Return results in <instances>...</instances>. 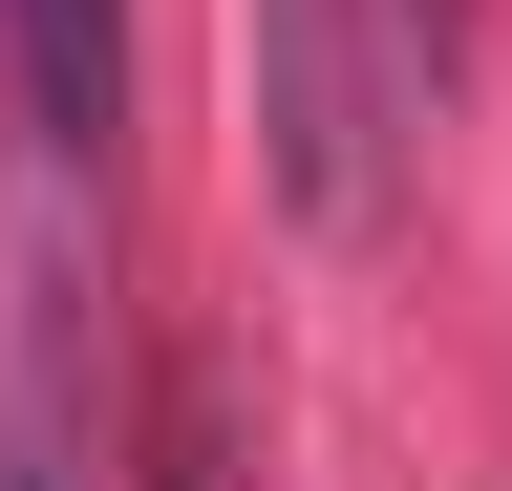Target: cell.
I'll use <instances>...</instances> for the list:
<instances>
[{"instance_id": "cell-3", "label": "cell", "mask_w": 512, "mask_h": 491, "mask_svg": "<svg viewBox=\"0 0 512 491\" xmlns=\"http://www.w3.org/2000/svg\"><path fill=\"white\" fill-rule=\"evenodd\" d=\"M0 86H22L43 171H107L128 150V0H0Z\"/></svg>"}, {"instance_id": "cell-1", "label": "cell", "mask_w": 512, "mask_h": 491, "mask_svg": "<svg viewBox=\"0 0 512 491\" xmlns=\"http://www.w3.org/2000/svg\"><path fill=\"white\" fill-rule=\"evenodd\" d=\"M427 86H448L427 0H256V171H278V214L363 257L427 171Z\"/></svg>"}, {"instance_id": "cell-4", "label": "cell", "mask_w": 512, "mask_h": 491, "mask_svg": "<svg viewBox=\"0 0 512 491\" xmlns=\"http://www.w3.org/2000/svg\"><path fill=\"white\" fill-rule=\"evenodd\" d=\"M128 491H256V470H235V385H214V363H171V385H150V427H128Z\"/></svg>"}, {"instance_id": "cell-2", "label": "cell", "mask_w": 512, "mask_h": 491, "mask_svg": "<svg viewBox=\"0 0 512 491\" xmlns=\"http://www.w3.org/2000/svg\"><path fill=\"white\" fill-rule=\"evenodd\" d=\"M0 491H128V427L86 385V278L22 257V321H0Z\"/></svg>"}]
</instances>
